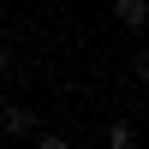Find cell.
I'll list each match as a JSON object with an SVG mask.
<instances>
[{"label": "cell", "mask_w": 149, "mask_h": 149, "mask_svg": "<svg viewBox=\"0 0 149 149\" xmlns=\"http://www.w3.org/2000/svg\"><path fill=\"white\" fill-rule=\"evenodd\" d=\"M36 125H42L36 107H24V102H6V107H0V131H6V137H30Z\"/></svg>", "instance_id": "6da1fadb"}, {"label": "cell", "mask_w": 149, "mask_h": 149, "mask_svg": "<svg viewBox=\"0 0 149 149\" xmlns=\"http://www.w3.org/2000/svg\"><path fill=\"white\" fill-rule=\"evenodd\" d=\"M113 18L125 24V30H143V18H149V0H113Z\"/></svg>", "instance_id": "7a4b0ae2"}, {"label": "cell", "mask_w": 149, "mask_h": 149, "mask_svg": "<svg viewBox=\"0 0 149 149\" xmlns=\"http://www.w3.org/2000/svg\"><path fill=\"white\" fill-rule=\"evenodd\" d=\"M107 149H131V125H107Z\"/></svg>", "instance_id": "3957f363"}, {"label": "cell", "mask_w": 149, "mask_h": 149, "mask_svg": "<svg viewBox=\"0 0 149 149\" xmlns=\"http://www.w3.org/2000/svg\"><path fill=\"white\" fill-rule=\"evenodd\" d=\"M30 137H36V143H42V149H66V137H60V131H42V125H36V131H30Z\"/></svg>", "instance_id": "277c9868"}, {"label": "cell", "mask_w": 149, "mask_h": 149, "mask_svg": "<svg viewBox=\"0 0 149 149\" xmlns=\"http://www.w3.org/2000/svg\"><path fill=\"white\" fill-rule=\"evenodd\" d=\"M12 66H18V54H12V48H6V42H0V78H6V72H12Z\"/></svg>", "instance_id": "5b68a950"}]
</instances>
